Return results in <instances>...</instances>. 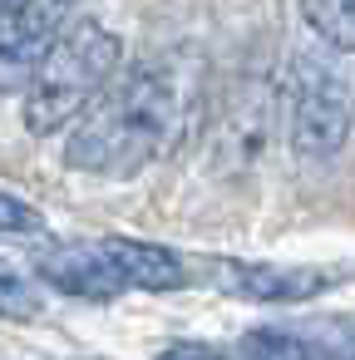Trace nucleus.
I'll return each mask as SVG.
<instances>
[{"label":"nucleus","instance_id":"obj_1","mask_svg":"<svg viewBox=\"0 0 355 360\" xmlns=\"http://www.w3.org/2000/svg\"><path fill=\"white\" fill-rule=\"evenodd\" d=\"M188 89L173 60L134 70L65 143V163L94 178H134L183 129Z\"/></svg>","mask_w":355,"mask_h":360},{"label":"nucleus","instance_id":"obj_2","mask_svg":"<svg viewBox=\"0 0 355 360\" xmlns=\"http://www.w3.org/2000/svg\"><path fill=\"white\" fill-rule=\"evenodd\" d=\"M119 55H124V45L114 30H104L99 20H75L55 40V50L45 55V65L35 70V79L25 89V129L50 139L70 119H79L114 79Z\"/></svg>","mask_w":355,"mask_h":360},{"label":"nucleus","instance_id":"obj_3","mask_svg":"<svg viewBox=\"0 0 355 360\" xmlns=\"http://www.w3.org/2000/svg\"><path fill=\"white\" fill-rule=\"evenodd\" d=\"M286 124H291V148L301 163H325L350 143L355 94L345 75L316 50H301L291 65V119Z\"/></svg>","mask_w":355,"mask_h":360},{"label":"nucleus","instance_id":"obj_4","mask_svg":"<svg viewBox=\"0 0 355 360\" xmlns=\"http://www.w3.org/2000/svg\"><path fill=\"white\" fill-rule=\"evenodd\" d=\"M70 6L75 0H6V11H0V94L35 79L55 40L70 30Z\"/></svg>","mask_w":355,"mask_h":360},{"label":"nucleus","instance_id":"obj_5","mask_svg":"<svg viewBox=\"0 0 355 360\" xmlns=\"http://www.w3.org/2000/svg\"><path fill=\"white\" fill-rule=\"evenodd\" d=\"M35 276L50 281L65 296L79 301H114L119 291H129V281L119 276V266L109 262V252L99 242H50L35 252Z\"/></svg>","mask_w":355,"mask_h":360},{"label":"nucleus","instance_id":"obj_6","mask_svg":"<svg viewBox=\"0 0 355 360\" xmlns=\"http://www.w3.org/2000/svg\"><path fill=\"white\" fill-rule=\"evenodd\" d=\"M212 281H217L222 296L281 306V301H311V296H321L335 281V271H325V266H281V262H217Z\"/></svg>","mask_w":355,"mask_h":360},{"label":"nucleus","instance_id":"obj_7","mask_svg":"<svg viewBox=\"0 0 355 360\" xmlns=\"http://www.w3.org/2000/svg\"><path fill=\"white\" fill-rule=\"evenodd\" d=\"M99 247L109 252V262L119 266V276L134 291H178L188 281V266L178 262V252L158 247V242H138V237H99Z\"/></svg>","mask_w":355,"mask_h":360},{"label":"nucleus","instance_id":"obj_8","mask_svg":"<svg viewBox=\"0 0 355 360\" xmlns=\"http://www.w3.org/2000/svg\"><path fill=\"white\" fill-rule=\"evenodd\" d=\"M237 350L247 360H321L316 345H311V335L301 326H257V330L242 335Z\"/></svg>","mask_w":355,"mask_h":360},{"label":"nucleus","instance_id":"obj_9","mask_svg":"<svg viewBox=\"0 0 355 360\" xmlns=\"http://www.w3.org/2000/svg\"><path fill=\"white\" fill-rule=\"evenodd\" d=\"M306 25L340 55H355V0H301Z\"/></svg>","mask_w":355,"mask_h":360},{"label":"nucleus","instance_id":"obj_10","mask_svg":"<svg viewBox=\"0 0 355 360\" xmlns=\"http://www.w3.org/2000/svg\"><path fill=\"white\" fill-rule=\"evenodd\" d=\"M35 316H40V291L11 262H0V321H35Z\"/></svg>","mask_w":355,"mask_h":360},{"label":"nucleus","instance_id":"obj_11","mask_svg":"<svg viewBox=\"0 0 355 360\" xmlns=\"http://www.w3.org/2000/svg\"><path fill=\"white\" fill-rule=\"evenodd\" d=\"M0 232H11V237H45V212L15 193L0 188Z\"/></svg>","mask_w":355,"mask_h":360},{"label":"nucleus","instance_id":"obj_12","mask_svg":"<svg viewBox=\"0 0 355 360\" xmlns=\"http://www.w3.org/2000/svg\"><path fill=\"white\" fill-rule=\"evenodd\" d=\"M158 360H227V355H217L212 345H188L183 340V345H163Z\"/></svg>","mask_w":355,"mask_h":360},{"label":"nucleus","instance_id":"obj_13","mask_svg":"<svg viewBox=\"0 0 355 360\" xmlns=\"http://www.w3.org/2000/svg\"><path fill=\"white\" fill-rule=\"evenodd\" d=\"M0 11H6V0H0Z\"/></svg>","mask_w":355,"mask_h":360}]
</instances>
